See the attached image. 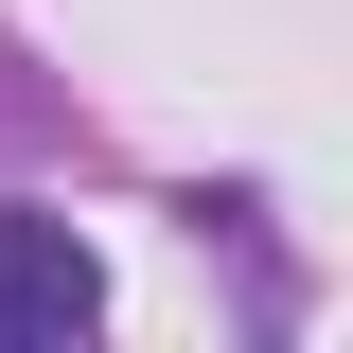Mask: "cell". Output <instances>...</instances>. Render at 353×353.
Listing matches in <instances>:
<instances>
[{"mask_svg": "<svg viewBox=\"0 0 353 353\" xmlns=\"http://www.w3.org/2000/svg\"><path fill=\"white\" fill-rule=\"evenodd\" d=\"M106 318V265L71 212H0V353H71Z\"/></svg>", "mask_w": 353, "mask_h": 353, "instance_id": "1", "label": "cell"}]
</instances>
